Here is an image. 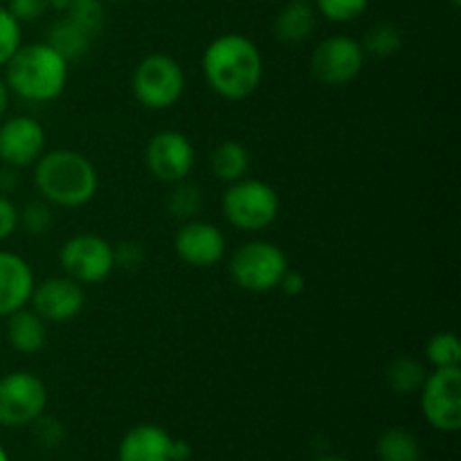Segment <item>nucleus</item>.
<instances>
[{
  "label": "nucleus",
  "instance_id": "26",
  "mask_svg": "<svg viewBox=\"0 0 461 461\" xmlns=\"http://www.w3.org/2000/svg\"><path fill=\"white\" fill-rule=\"evenodd\" d=\"M318 12L333 23H349L363 16L369 7V0H315Z\"/></svg>",
  "mask_w": 461,
  "mask_h": 461
},
{
  "label": "nucleus",
  "instance_id": "37",
  "mask_svg": "<svg viewBox=\"0 0 461 461\" xmlns=\"http://www.w3.org/2000/svg\"><path fill=\"white\" fill-rule=\"evenodd\" d=\"M68 5H70V0H52V9H57V12H66Z\"/></svg>",
  "mask_w": 461,
  "mask_h": 461
},
{
  "label": "nucleus",
  "instance_id": "24",
  "mask_svg": "<svg viewBox=\"0 0 461 461\" xmlns=\"http://www.w3.org/2000/svg\"><path fill=\"white\" fill-rule=\"evenodd\" d=\"M66 18H70L75 25H79L93 39L106 25V12H104L102 0H70Z\"/></svg>",
  "mask_w": 461,
  "mask_h": 461
},
{
  "label": "nucleus",
  "instance_id": "32",
  "mask_svg": "<svg viewBox=\"0 0 461 461\" xmlns=\"http://www.w3.org/2000/svg\"><path fill=\"white\" fill-rule=\"evenodd\" d=\"M18 228V210L7 196L0 194V241L12 237Z\"/></svg>",
  "mask_w": 461,
  "mask_h": 461
},
{
  "label": "nucleus",
  "instance_id": "28",
  "mask_svg": "<svg viewBox=\"0 0 461 461\" xmlns=\"http://www.w3.org/2000/svg\"><path fill=\"white\" fill-rule=\"evenodd\" d=\"M178 185V187H176L169 196L171 214H174L176 219H192V216L198 214V210H201V189L194 187V185Z\"/></svg>",
  "mask_w": 461,
  "mask_h": 461
},
{
  "label": "nucleus",
  "instance_id": "40",
  "mask_svg": "<svg viewBox=\"0 0 461 461\" xmlns=\"http://www.w3.org/2000/svg\"><path fill=\"white\" fill-rule=\"evenodd\" d=\"M102 3H117V0H102Z\"/></svg>",
  "mask_w": 461,
  "mask_h": 461
},
{
  "label": "nucleus",
  "instance_id": "20",
  "mask_svg": "<svg viewBox=\"0 0 461 461\" xmlns=\"http://www.w3.org/2000/svg\"><path fill=\"white\" fill-rule=\"evenodd\" d=\"M248 169H250V153L237 140H225L219 144L212 156V171L223 183H237V180L246 178Z\"/></svg>",
  "mask_w": 461,
  "mask_h": 461
},
{
  "label": "nucleus",
  "instance_id": "17",
  "mask_svg": "<svg viewBox=\"0 0 461 461\" xmlns=\"http://www.w3.org/2000/svg\"><path fill=\"white\" fill-rule=\"evenodd\" d=\"M7 340L21 354H36L48 342V327L36 311L18 309L7 315Z\"/></svg>",
  "mask_w": 461,
  "mask_h": 461
},
{
  "label": "nucleus",
  "instance_id": "29",
  "mask_svg": "<svg viewBox=\"0 0 461 461\" xmlns=\"http://www.w3.org/2000/svg\"><path fill=\"white\" fill-rule=\"evenodd\" d=\"M18 225H23L30 234H43L52 225V212L45 203H30L25 210L18 212Z\"/></svg>",
  "mask_w": 461,
  "mask_h": 461
},
{
  "label": "nucleus",
  "instance_id": "39",
  "mask_svg": "<svg viewBox=\"0 0 461 461\" xmlns=\"http://www.w3.org/2000/svg\"><path fill=\"white\" fill-rule=\"evenodd\" d=\"M320 461H347V459H340V457H324V459H320Z\"/></svg>",
  "mask_w": 461,
  "mask_h": 461
},
{
  "label": "nucleus",
  "instance_id": "34",
  "mask_svg": "<svg viewBox=\"0 0 461 461\" xmlns=\"http://www.w3.org/2000/svg\"><path fill=\"white\" fill-rule=\"evenodd\" d=\"M279 286H282V291L286 293V295H300V293L304 291V277H302L300 273H295V270H286L282 282H279Z\"/></svg>",
  "mask_w": 461,
  "mask_h": 461
},
{
  "label": "nucleus",
  "instance_id": "15",
  "mask_svg": "<svg viewBox=\"0 0 461 461\" xmlns=\"http://www.w3.org/2000/svg\"><path fill=\"white\" fill-rule=\"evenodd\" d=\"M34 273L23 257L0 250V318L25 309L34 293Z\"/></svg>",
  "mask_w": 461,
  "mask_h": 461
},
{
  "label": "nucleus",
  "instance_id": "1",
  "mask_svg": "<svg viewBox=\"0 0 461 461\" xmlns=\"http://www.w3.org/2000/svg\"><path fill=\"white\" fill-rule=\"evenodd\" d=\"M203 75L221 97L241 102L259 88L264 59L259 48L243 34L219 36L203 54Z\"/></svg>",
  "mask_w": 461,
  "mask_h": 461
},
{
  "label": "nucleus",
  "instance_id": "5",
  "mask_svg": "<svg viewBox=\"0 0 461 461\" xmlns=\"http://www.w3.org/2000/svg\"><path fill=\"white\" fill-rule=\"evenodd\" d=\"M288 270V259L282 248L268 241H250L239 248L230 259V275L250 293H268L279 286L284 273Z\"/></svg>",
  "mask_w": 461,
  "mask_h": 461
},
{
  "label": "nucleus",
  "instance_id": "7",
  "mask_svg": "<svg viewBox=\"0 0 461 461\" xmlns=\"http://www.w3.org/2000/svg\"><path fill=\"white\" fill-rule=\"evenodd\" d=\"M48 405L43 381L30 372H14L0 378V426L23 428L36 423Z\"/></svg>",
  "mask_w": 461,
  "mask_h": 461
},
{
  "label": "nucleus",
  "instance_id": "19",
  "mask_svg": "<svg viewBox=\"0 0 461 461\" xmlns=\"http://www.w3.org/2000/svg\"><path fill=\"white\" fill-rule=\"evenodd\" d=\"M90 43H93V36L86 34L70 18H61V21H57L50 27L48 45L54 52L61 54L66 61H77L84 54H88Z\"/></svg>",
  "mask_w": 461,
  "mask_h": 461
},
{
  "label": "nucleus",
  "instance_id": "10",
  "mask_svg": "<svg viewBox=\"0 0 461 461\" xmlns=\"http://www.w3.org/2000/svg\"><path fill=\"white\" fill-rule=\"evenodd\" d=\"M365 66V50L351 36H329L311 57V70L322 84L347 86L360 75Z\"/></svg>",
  "mask_w": 461,
  "mask_h": 461
},
{
  "label": "nucleus",
  "instance_id": "36",
  "mask_svg": "<svg viewBox=\"0 0 461 461\" xmlns=\"http://www.w3.org/2000/svg\"><path fill=\"white\" fill-rule=\"evenodd\" d=\"M7 106H9V86H7V81L0 77V117L5 115Z\"/></svg>",
  "mask_w": 461,
  "mask_h": 461
},
{
  "label": "nucleus",
  "instance_id": "41",
  "mask_svg": "<svg viewBox=\"0 0 461 461\" xmlns=\"http://www.w3.org/2000/svg\"><path fill=\"white\" fill-rule=\"evenodd\" d=\"M453 5H455V7H459V0H453Z\"/></svg>",
  "mask_w": 461,
  "mask_h": 461
},
{
  "label": "nucleus",
  "instance_id": "38",
  "mask_svg": "<svg viewBox=\"0 0 461 461\" xmlns=\"http://www.w3.org/2000/svg\"><path fill=\"white\" fill-rule=\"evenodd\" d=\"M0 461H9L7 453H5V448H3V446H0Z\"/></svg>",
  "mask_w": 461,
  "mask_h": 461
},
{
  "label": "nucleus",
  "instance_id": "22",
  "mask_svg": "<svg viewBox=\"0 0 461 461\" xmlns=\"http://www.w3.org/2000/svg\"><path fill=\"white\" fill-rule=\"evenodd\" d=\"M376 450L381 461H421V446L417 437L401 428H390L383 432Z\"/></svg>",
  "mask_w": 461,
  "mask_h": 461
},
{
  "label": "nucleus",
  "instance_id": "33",
  "mask_svg": "<svg viewBox=\"0 0 461 461\" xmlns=\"http://www.w3.org/2000/svg\"><path fill=\"white\" fill-rule=\"evenodd\" d=\"M36 437H39L41 444L52 448V446L61 444L66 432H63V426L57 421V419L48 417V419H41L39 426H36Z\"/></svg>",
  "mask_w": 461,
  "mask_h": 461
},
{
  "label": "nucleus",
  "instance_id": "27",
  "mask_svg": "<svg viewBox=\"0 0 461 461\" xmlns=\"http://www.w3.org/2000/svg\"><path fill=\"white\" fill-rule=\"evenodd\" d=\"M18 48H21V21H16L7 7H0V66H7Z\"/></svg>",
  "mask_w": 461,
  "mask_h": 461
},
{
  "label": "nucleus",
  "instance_id": "21",
  "mask_svg": "<svg viewBox=\"0 0 461 461\" xmlns=\"http://www.w3.org/2000/svg\"><path fill=\"white\" fill-rule=\"evenodd\" d=\"M428 372L423 363L412 356H396L385 369V381L394 394H414L426 383Z\"/></svg>",
  "mask_w": 461,
  "mask_h": 461
},
{
  "label": "nucleus",
  "instance_id": "13",
  "mask_svg": "<svg viewBox=\"0 0 461 461\" xmlns=\"http://www.w3.org/2000/svg\"><path fill=\"white\" fill-rule=\"evenodd\" d=\"M32 304H34V311L45 322L59 324L75 320L84 311L86 295L81 284H77L75 279L52 277L34 286Z\"/></svg>",
  "mask_w": 461,
  "mask_h": 461
},
{
  "label": "nucleus",
  "instance_id": "23",
  "mask_svg": "<svg viewBox=\"0 0 461 461\" xmlns=\"http://www.w3.org/2000/svg\"><path fill=\"white\" fill-rule=\"evenodd\" d=\"M365 52H369L372 57L385 59V57H394L401 48H403V34L396 25L392 23H378L374 25L372 30L365 34L363 43Z\"/></svg>",
  "mask_w": 461,
  "mask_h": 461
},
{
  "label": "nucleus",
  "instance_id": "14",
  "mask_svg": "<svg viewBox=\"0 0 461 461\" xmlns=\"http://www.w3.org/2000/svg\"><path fill=\"white\" fill-rule=\"evenodd\" d=\"M176 252L180 259L196 268H207L223 259L225 237L216 225L192 221L176 234Z\"/></svg>",
  "mask_w": 461,
  "mask_h": 461
},
{
  "label": "nucleus",
  "instance_id": "8",
  "mask_svg": "<svg viewBox=\"0 0 461 461\" xmlns=\"http://www.w3.org/2000/svg\"><path fill=\"white\" fill-rule=\"evenodd\" d=\"M421 410L441 432L461 428V367H437L421 387Z\"/></svg>",
  "mask_w": 461,
  "mask_h": 461
},
{
  "label": "nucleus",
  "instance_id": "4",
  "mask_svg": "<svg viewBox=\"0 0 461 461\" xmlns=\"http://www.w3.org/2000/svg\"><path fill=\"white\" fill-rule=\"evenodd\" d=\"M223 214L230 225L243 232H259L275 223L279 214V196L268 183L241 178L228 187L223 196Z\"/></svg>",
  "mask_w": 461,
  "mask_h": 461
},
{
  "label": "nucleus",
  "instance_id": "25",
  "mask_svg": "<svg viewBox=\"0 0 461 461\" xmlns=\"http://www.w3.org/2000/svg\"><path fill=\"white\" fill-rule=\"evenodd\" d=\"M426 356L435 367H459L461 345L453 331H439L428 340Z\"/></svg>",
  "mask_w": 461,
  "mask_h": 461
},
{
  "label": "nucleus",
  "instance_id": "16",
  "mask_svg": "<svg viewBox=\"0 0 461 461\" xmlns=\"http://www.w3.org/2000/svg\"><path fill=\"white\" fill-rule=\"evenodd\" d=\"M174 439L158 426H138L120 444V461H171Z\"/></svg>",
  "mask_w": 461,
  "mask_h": 461
},
{
  "label": "nucleus",
  "instance_id": "12",
  "mask_svg": "<svg viewBox=\"0 0 461 461\" xmlns=\"http://www.w3.org/2000/svg\"><path fill=\"white\" fill-rule=\"evenodd\" d=\"M45 153V129L25 115L9 117L0 126V160L9 167H30Z\"/></svg>",
  "mask_w": 461,
  "mask_h": 461
},
{
  "label": "nucleus",
  "instance_id": "31",
  "mask_svg": "<svg viewBox=\"0 0 461 461\" xmlns=\"http://www.w3.org/2000/svg\"><path fill=\"white\" fill-rule=\"evenodd\" d=\"M113 257H115V266L126 270H135L142 266L144 250L140 243L135 241H122L120 246L113 248Z\"/></svg>",
  "mask_w": 461,
  "mask_h": 461
},
{
  "label": "nucleus",
  "instance_id": "30",
  "mask_svg": "<svg viewBox=\"0 0 461 461\" xmlns=\"http://www.w3.org/2000/svg\"><path fill=\"white\" fill-rule=\"evenodd\" d=\"M7 9L16 21H36L52 9V0H9Z\"/></svg>",
  "mask_w": 461,
  "mask_h": 461
},
{
  "label": "nucleus",
  "instance_id": "9",
  "mask_svg": "<svg viewBox=\"0 0 461 461\" xmlns=\"http://www.w3.org/2000/svg\"><path fill=\"white\" fill-rule=\"evenodd\" d=\"M66 277L77 284H102L115 268L113 246L97 234H77L59 252Z\"/></svg>",
  "mask_w": 461,
  "mask_h": 461
},
{
  "label": "nucleus",
  "instance_id": "11",
  "mask_svg": "<svg viewBox=\"0 0 461 461\" xmlns=\"http://www.w3.org/2000/svg\"><path fill=\"white\" fill-rule=\"evenodd\" d=\"M192 142L178 131H160L147 147V167L162 183H183L196 160Z\"/></svg>",
  "mask_w": 461,
  "mask_h": 461
},
{
  "label": "nucleus",
  "instance_id": "35",
  "mask_svg": "<svg viewBox=\"0 0 461 461\" xmlns=\"http://www.w3.org/2000/svg\"><path fill=\"white\" fill-rule=\"evenodd\" d=\"M192 457V446L183 439H174V446H171V461H187Z\"/></svg>",
  "mask_w": 461,
  "mask_h": 461
},
{
  "label": "nucleus",
  "instance_id": "18",
  "mask_svg": "<svg viewBox=\"0 0 461 461\" xmlns=\"http://www.w3.org/2000/svg\"><path fill=\"white\" fill-rule=\"evenodd\" d=\"M315 9L309 0H291L275 18V36L284 43H304L315 30Z\"/></svg>",
  "mask_w": 461,
  "mask_h": 461
},
{
  "label": "nucleus",
  "instance_id": "2",
  "mask_svg": "<svg viewBox=\"0 0 461 461\" xmlns=\"http://www.w3.org/2000/svg\"><path fill=\"white\" fill-rule=\"evenodd\" d=\"M34 183L41 196L59 207H81L97 194V171L79 151L57 149L36 160Z\"/></svg>",
  "mask_w": 461,
  "mask_h": 461
},
{
  "label": "nucleus",
  "instance_id": "6",
  "mask_svg": "<svg viewBox=\"0 0 461 461\" xmlns=\"http://www.w3.org/2000/svg\"><path fill=\"white\" fill-rule=\"evenodd\" d=\"M133 95L142 106L151 111L171 108L185 90L183 68L167 54H149L133 72Z\"/></svg>",
  "mask_w": 461,
  "mask_h": 461
},
{
  "label": "nucleus",
  "instance_id": "3",
  "mask_svg": "<svg viewBox=\"0 0 461 461\" xmlns=\"http://www.w3.org/2000/svg\"><path fill=\"white\" fill-rule=\"evenodd\" d=\"M5 81L25 102H52L66 90L68 61L48 43L21 45L7 61Z\"/></svg>",
  "mask_w": 461,
  "mask_h": 461
}]
</instances>
